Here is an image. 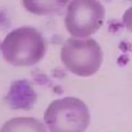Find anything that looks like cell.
Instances as JSON below:
<instances>
[{
	"label": "cell",
	"instance_id": "cell-1",
	"mask_svg": "<svg viewBox=\"0 0 132 132\" xmlns=\"http://www.w3.org/2000/svg\"><path fill=\"white\" fill-rule=\"evenodd\" d=\"M0 47L3 58L15 67H30L37 63L47 50L44 36L30 26H22L11 31Z\"/></svg>",
	"mask_w": 132,
	"mask_h": 132
},
{
	"label": "cell",
	"instance_id": "cell-2",
	"mask_svg": "<svg viewBox=\"0 0 132 132\" xmlns=\"http://www.w3.org/2000/svg\"><path fill=\"white\" fill-rule=\"evenodd\" d=\"M90 120L88 106L75 97L53 101L44 114V123L50 132H86Z\"/></svg>",
	"mask_w": 132,
	"mask_h": 132
},
{
	"label": "cell",
	"instance_id": "cell-3",
	"mask_svg": "<svg viewBox=\"0 0 132 132\" xmlns=\"http://www.w3.org/2000/svg\"><path fill=\"white\" fill-rule=\"evenodd\" d=\"M60 56L65 67L79 77H89L100 68L103 53L99 43L92 37L71 36L63 43Z\"/></svg>",
	"mask_w": 132,
	"mask_h": 132
},
{
	"label": "cell",
	"instance_id": "cell-4",
	"mask_svg": "<svg viewBox=\"0 0 132 132\" xmlns=\"http://www.w3.org/2000/svg\"><path fill=\"white\" fill-rule=\"evenodd\" d=\"M105 16V7L99 0H71L65 9V26L73 37H91L102 26Z\"/></svg>",
	"mask_w": 132,
	"mask_h": 132
},
{
	"label": "cell",
	"instance_id": "cell-5",
	"mask_svg": "<svg viewBox=\"0 0 132 132\" xmlns=\"http://www.w3.org/2000/svg\"><path fill=\"white\" fill-rule=\"evenodd\" d=\"M71 0H23L25 9L37 15H50L66 9Z\"/></svg>",
	"mask_w": 132,
	"mask_h": 132
},
{
	"label": "cell",
	"instance_id": "cell-6",
	"mask_svg": "<svg viewBox=\"0 0 132 132\" xmlns=\"http://www.w3.org/2000/svg\"><path fill=\"white\" fill-rule=\"evenodd\" d=\"M33 91L22 81L15 82L6 96L9 105L13 109L30 108L33 104Z\"/></svg>",
	"mask_w": 132,
	"mask_h": 132
},
{
	"label": "cell",
	"instance_id": "cell-7",
	"mask_svg": "<svg viewBox=\"0 0 132 132\" xmlns=\"http://www.w3.org/2000/svg\"><path fill=\"white\" fill-rule=\"evenodd\" d=\"M0 132H47L45 125L34 118H15L6 121Z\"/></svg>",
	"mask_w": 132,
	"mask_h": 132
},
{
	"label": "cell",
	"instance_id": "cell-8",
	"mask_svg": "<svg viewBox=\"0 0 132 132\" xmlns=\"http://www.w3.org/2000/svg\"><path fill=\"white\" fill-rule=\"evenodd\" d=\"M122 22L125 28L132 33V6L125 10L122 15Z\"/></svg>",
	"mask_w": 132,
	"mask_h": 132
}]
</instances>
